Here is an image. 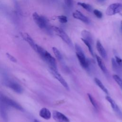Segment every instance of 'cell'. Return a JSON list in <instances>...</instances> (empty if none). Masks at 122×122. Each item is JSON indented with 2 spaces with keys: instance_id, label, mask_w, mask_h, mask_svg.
<instances>
[{
  "instance_id": "30",
  "label": "cell",
  "mask_w": 122,
  "mask_h": 122,
  "mask_svg": "<svg viewBox=\"0 0 122 122\" xmlns=\"http://www.w3.org/2000/svg\"><path fill=\"white\" fill-rule=\"evenodd\" d=\"M65 4L68 7H71L72 6V0H64Z\"/></svg>"
},
{
  "instance_id": "9",
  "label": "cell",
  "mask_w": 122,
  "mask_h": 122,
  "mask_svg": "<svg viewBox=\"0 0 122 122\" xmlns=\"http://www.w3.org/2000/svg\"><path fill=\"white\" fill-rule=\"evenodd\" d=\"M52 117L57 122H70L69 119L64 114L57 111H53Z\"/></svg>"
},
{
  "instance_id": "16",
  "label": "cell",
  "mask_w": 122,
  "mask_h": 122,
  "mask_svg": "<svg viewBox=\"0 0 122 122\" xmlns=\"http://www.w3.org/2000/svg\"><path fill=\"white\" fill-rule=\"evenodd\" d=\"M6 106L4 103L0 101V115L1 118L5 121L8 119V114L7 113Z\"/></svg>"
},
{
  "instance_id": "4",
  "label": "cell",
  "mask_w": 122,
  "mask_h": 122,
  "mask_svg": "<svg viewBox=\"0 0 122 122\" xmlns=\"http://www.w3.org/2000/svg\"><path fill=\"white\" fill-rule=\"evenodd\" d=\"M51 29L55 32L56 34L59 36L70 47L73 48V44L68 35L61 29L56 26H51Z\"/></svg>"
},
{
  "instance_id": "11",
  "label": "cell",
  "mask_w": 122,
  "mask_h": 122,
  "mask_svg": "<svg viewBox=\"0 0 122 122\" xmlns=\"http://www.w3.org/2000/svg\"><path fill=\"white\" fill-rule=\"evenodd\" d=\"M72 16L75 19L79 20L85 23L88 24L90 22L89 19L79 10H76L75 12H74L72 13Z\"/></svg>"
},
{
  "instance_id": "23",
  "label": "cell",
  "mask_w": 122,
  "mask_h": 122,
  "mask_svg": "<svg viewBox=\"0 0 122 122\" xmlns=\"http://www.w3.org/2000/svg\"><path fill=\"white\" fill-rule=\"evenodd\" d=\"M88 97L89 98V100L90 101V102H91V103L92 104V106L96 109H98V105L95 101V100L94 99V98H93V97L90 93H88L87 94Z\"/></svg>"
},
{
  "instance_id": "26",
  "label": "cell",
  "mask_w": 122,
  "mask_h": 122,
  "mask_svg": "<svg viewBox=\"0 0 122 122\" xmlns=\"http://www.w3.org/2000/svg\"><path fill=\"white\" fill-rule=\"evenodd\" d=\"M57 19L58 20L62 23H65L67 22V18L66 16L64 15H61L57 17Z\"/></svg>"
},
{
  "instance_id": "7",
  "label": "cell",
  "mask_w": 122,
  "mask_h": 122,
  "mask_svg": "<svg viewBox=\"0 0 122 122\" xmlns=\"http://www.w3.org/2000/svg\"><path fill=\"white\" fill-rule=\"evenodd\" d=\"M105 98L106 100L110 103L111 106L114 112L119 117V118L122 120V112L120 109L115 101L109 96H106Z\"/></svg>"
},
{
  "instance_id": "31",
  "label": "cell",
  "mask_w": 122,
  "mask_h": 122,
  "mask_svg": "<svg viewBox=\"0 0 122 122\" xmlns=\"http://www.w3.org/2000/svg\"><path fill=\"white\" fill-rule=\"evenodd\" d=\"M99 2H100V3H102L103 2H104L105 0H97Z\"/></svg>"
},
{
  "instance_id": "24",
  "label": "cell",
  "mask_w": 122,
  "mask_h": 122,
  "mask_svg": "<svg viewBox=\"0 0 122 122\" xmlns=\"http://www.w3.org/2000/svg\"><path fill=\"white\" fill-rule=\"evenodd\" d=\"M112 77L114 81L118 84L119 87L121 88V89L122 90V79L120 76L116 74L113 75L112 76Z\"/></svg>"
},
{
  "instance_id": "6",
  "label": "cell",
  "mask_w": 122,
  "mask_h": 122,
  "mask_svg": "<svg viewBox=\"0 0 122 122\" xmlns=\"http://www.w3.org/2000/svg\"><path fill=\"white\" fill-rule=\"evenodd\" d=\"M122 11V4L114 3L110 5L106 11V14L108 16L114 15Z\"/></svg>"
},
{
  "instance_id": "27",
  "label": "cell",
  "mask_w": 122,
  "mask_h": 122,
  "mask_svg": "<svg viewBox=\"0 0 122 122\" xmlns=\"http://www.w3.org/2000/svg\"><path fill=\"white\" fill-rule=\"evenodd\" d=\"M93 12L94 14L95 15V16L96 17H97L98 18L101 19L102 18V12L101 11H100V10H98L95 9V10H93Z\"/></svg>"
},
{
  "instance_id": "13",
  "label": "cell",
  "mask_w": 122,
  "mask_h": 122,
  "mask_svg": "<svg viewBox=\"0 0 122 122\" xmlns=\"http://www.w3.org/2000/svg\"><path fill=\"white\" fill-rule=\"evenodd\" d=\"M39 115L45 120H49L51 117V112L49 109L46 108H42L40 111Z\"/></svg>"
},
{
  "instance_id": "14",
  "label": "cell",
  "mask_w": 122,
  "mask_h": 122,
  "mask_svg": "<svg viewBox=\"0 0 122 122\" xmlns=\"http://www.w3.org/2000/svg\"><path fill=\"white\" fill-rule=\"evenodd\" d=\"M23 38H24V40L31 47V48L35 51L37 44L35 43V42H34L33 40L31 38V37L29 34L25 33L23 36Z\"/></svg>"
},
{
  "instance_id": "34",
  "label": "cell",
  "mask_w": 122,
  "mask_h": 122,
  "mask_svg": "<svg viewBox=\"0 0 122 122\" xmlns=\"http://www.w3.org/2000/svg\"></svg>"
},
{
  "instance_id": "3",
  "label": "cell",
  "mask_w": 122,
  "mask_h": 122,
  "mask_svg": "<svg viewBox=\"0 0 122 122\" xmlns=\"http://www.w3.org/2000/svg\"><path fill=\"white\" fill-rule=\"evenodd\" d=\"M32 17L35 22L40 29H45L47 31L50 32L51 27L50 28L47 20L44 17L40 15L36 12H34L32 14Z\"/></svg>"
},
{
  "instance_id": "15",
  "label": "cell",
  "mask_w": 122,
  "mask_h": 122,
  "mask_svg": "<svg viewBox=\"0 0 122 122\" xmlns=\"http://www.w3.org/2000/svg\"><path fill=\"white\" fill-rule=\"evenodd\" d=\"M81 36L82 38L88 42H89L92 45L93 43V39L92 35H91V33L87 30H83L81 31Z\"/></svg>"
},
{
  "instance_id": "33",
  "label": "cell",
  "mask_w": 122,
  "mask_h": 122,
  "mask_svg": "<svg viewBox=\"0 0 122 122\" xmlns=\"http://www.w3.org/2000/svg\"><path fill=\"white\" fill-rule=\"evenodd\" d=\"M34 122H40V121H39L38 120H35Z\"/></svg>"
},
{
  "instance_id": "22",
  "label": "cell",
  "mask_w": 122,
  "mask_h": 122,
  "mask_svg": "<svg viewBox=\"0 0 122 122\" xmlns=\"http://www.w3.org/2000/svg\"><path fill=\"white\" fill-rule=\"evenodd\" d=\"M77 4L81 7H82L84 9L87 10L89 12H91L92 11V7L91 5L84 3V2H79L77 3Z\"/></svg>"
},
{
  "instance_id": "10",
  "label": "cell",
  "mask_w": 122,
  "mask_h": 122,
  "mask_svg": "<svg viewBox=\"0 0 122 122\" xmlns=\"http://www.w3.org/2000/svg\"><path fill=\"white\" fill-rule=\"evenodd\" d=\"M6 84L12 90L17 93H21L22 92V88L20 85L15 81L11 80H7L6 81Z\"/></svg>"
},
{
  "instance_id": "5",
  "label": "cell",
  "mask_w": 122,
  "mask_h": 122,
  "mask_svg": "<svg viewBox=\"0 0 122 122\" xmlns=\"http://www.w3.org/2000/svg\"><path fill=\"white\" fill-rule=\"evenodd\" d=\"M0 101L5 105L12 107L17 110L20 111H23V110L22 106L16 102L1 94H0Z\"/></svg>"
},
{
  "instance_id": "29",
  "label": "cell",
  "mask_w": 122,
  "mask_h": 122,
  "mask_svg": "<svg viewBox=\"0 0 122 122\" xmlns=\"http://www.w3.org/2000/svg\"><path fill=\"white\" fill-rule=\"evenodd\" d=\"M6 55H7V57H8L11 61H12V62H17V60H16V58H14L12 55H11L10 54V53H6Z\"/></svg>"
},
{
  "instance_id": "12",
  "label": "cell",
  "mask_w": 122,
  "mask_h": 122,
  "mask_svg": "<svg viewBox=\"0 0 122 122\" xmlns=\"http://www.w3.org/2000/svg\"><path fill=\"white\" fill-rule=\"evenodd\" d=\"M96 48L104 60H107V54L106 51L99 40H97L96 42Z\"/></svg>"
},
{
  "instance_id": "1",
  "label": "cell",
  "mask_w": 122,
  "mask_h": 122,
  "mask_svg": "<svg viewBox=\"0 0 122 122\" xmlns=\"http://www.w3.org/2000/svg\"><path fill=\"white\" fill-rule=\"evenodd\" d=\"M35 51L37 52L41 58L48 64L50 70L58 71L56 60L49 52L38 45H37Z\"/></svg>"
},
{
  "instance_id": "2",
  "label": "cell",
  "mask_w": 122,
  "mask_h": 122,
  "mask_svg": "<svg viewBox=\"0 0 122 122\" xmlns=\"http://www.w3.org/2000/svg\"><path fill=\"white\" fill-rule=\"evenodd\" d=\"M75 49L76 51V56L79 61L81 65L84 69H88L89 67V62L86 58L82 49L77 44H75Z\"/></svg>"
},
{
  "instance_id": "25",
  "label": "cell",
  "mask_w": 122,
  "mask_h": 122,
  "mask_svg": "<svg viewBox=\"0 0 122 122\" xmlns=\"http://www.w3.org/2000/svg\"><path fill=\"white\" fill-rule=\"evenodd\" d=\"M81 41L83 42V43L87 46V47H88V50H89L90 52L91 53V54H92V56H93L94 54H93V52L92 48V44H91L89 42H88V41H87L86 40L83 39V38H81Z\"/></svg>"
},
{
  "instance_id": "8",
  "label": "cell",
  "mask_w": 122,
  "mask_h": 122,
  "mask_svg": "<svg viewBox=\"0 0 122 122\" xmlns=\"http://www.w3.org/2000/svg\"><path fill=\"white\" fill-rule=\"evenodd\" d=\"M50 71H51V74L54 77V78L56 79L67 90L69 91L70 88L68 83L65 81V80L63 79L62 76L58 72V71H56L54 70H50Z\"/></svg>"
},
{
  "instance_id": "18",
  "label": "cell",
  "mask_w": 122,
  "mask_h": 122,
  "mask_svg": "<svg viewBox=\"0 0 122 122\" xmlns=\"http://www.w3.org/2000/svg\"><path fill=\"white\" fill-rule=\"evenodd\" d=\"M52 51H53V52L54 55H55L56 58L61 63V64H62L63 66H64L65 65V64H64V62L63 61V59L61 53L60 52V51L56 47H52Z\"/></svg>"
},
{
  "instance_id": "17",
  "label": "cell",
  "mask_w": 122,
  "mask_h": 122,
  "mask_svg": "<svg viewBox=\"0 0 122 122\" xmlns=\"http://www.w3.org/2000/svg\"><path fill=\"white\" fill-rule=\"evenodd\" d=\"M96 58L97 61V63L98 64V66H99L100 68L102 70V71L103 72V73L105 74H108V71L107 69L103 63L102 59L98 55H96Z\"/></svg>"
},
{
  "instance_id": "28",
  "label": "cell",
  "mask_w": 122,
  "mask_h": 122,
  "mask_svg": "<svg viewBox=\"0 0 122 122\" xmlns=\"http://www.w3.org/2000/svg\"><path fill=\"white\" fill-rule=\"evenodd\" d=\"M114 59L118 65H119L120 67H122V59L118 56H115Z\"/></svg>"
},
{
  "instance_id": "32",
  "label": "cell",
  "mask_w": 122,
  "mask_h": 122,
  "mask_svg": "<svg viewBox=\"0 0 122 122\" xmlns=\"http://www.w3.org/2000/svg\"><path fill=\"white\" fill-rule=\"evenodd\" d=\"M121 29L122 30V20L121 21Z\"/></svg>"
},
{
  "instance_id": "19",
  "label": "cell",
  "mask_w": 122,
  "mask_h": 122,
  "mask_svg": "<svg viewBox=\"0 0 122 122\" xmlns=\"http://www.w3.org/2000/svg\"><path fill=\"white\" fill-rule=\"evenodd\" d=\"M112 69L114 71H115L117 73H121L122 71V67H120L119 65H118V64L115 61L114 58L112 59Z\"/></svg>"
},
{
  "instance_id": "21",
  "label": "cell",
  "mask_w": 122,
  "mask_h": 122,
  "mask_svg": "<svg viewBox=\"0 0 122 122\" xmlns=\"http://www.w3.org/2000/svg\"><path fill=\"white\" fill-rule=\"evenodd\" d=\"M12 1L13 3L14 7L15 8L16 13L18 15H22V10L20 7V6L17 0H12Z\"/></svg>"
},
{
  "instance_id": "20",
  "label": "cell",
  "mask_w": 122,
  "mask_h": 122,
  "mask_svg": "<svg viewBox=\"0 0 122 122\" xmlns=\"http://www.w3.org/2000/svg\"><path fill=\"white\" fill-rule=\"evenodd\" d=\"M94 81L95 82V83L100 87V88L103 92H104L105 93L108 94L109 92L108 91V90L106 89V88L105 87V86H104V85L103 84V83L101 82V81L98 79V78H94Z\"/></svg>"
}]
</instances>
